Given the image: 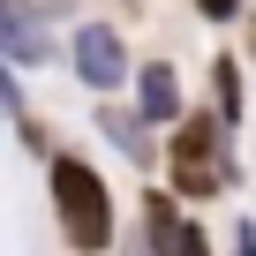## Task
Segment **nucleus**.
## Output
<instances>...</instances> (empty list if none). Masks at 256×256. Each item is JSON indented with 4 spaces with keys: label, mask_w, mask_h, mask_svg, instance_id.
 Here are the masks:
<instances>
[{
    "label": "nucleus",
    "mask_w": 256,
    "mask_h": 256,
    "mask_svg": "<svg viewBox=\"0 0 256 256\" xmlns=\"http://www.w3.org/2000/svg\"><path fill=\"white\" fill-rule=\"evenodd\" d=\"M166 256H211V234H204L196 218H181V234L166 241Z\"/></svg>",
    "instance_id": "6e6552de"
},
{
    "label": "nucleus",
    "mask_w": 256,
    "mask_h": 256,
    "mask_svg": "<svg viewBox=\"0 0 256 256\" xmlns=\"http://www.w3.org/2000/svg\"><path fill=\"white\" fill-rule=\"evenodd\" d=\"M0 120H23V83H16V68H0Z\"/></svg>",
    "instance_id": "1a4fd4ad"
},
{
    "label": "nucleus",
    "mask_w": 256,
    "mask_h": 256,
    "mask_svg": "<svg viewBox=\"0 0 256 256\" xmlns=\"http://www.w3.org/2000/svg\"><path fill=\"white\" fill-rule=\"evenodd\" d=\"M158 174H166V196L174 204H211L241 181L234 166V136L211 120V113H181L174 120V144L158 151Z\"/></svg>",
    "instance_id": "f257e3e1"
},
{
    "label": "nucleus",
    "mask_w": 256,
    "mask_h": 256,
    "mask_svg": "<svg viewBox=\"0 0 256 256\" xmlns=\"http://www.w3.org/2000/svg\"><path fill=\"white\" fill-rule=\"evenodd\" d=\"M241 8H248V0H196V16H204V23H234Z\"/></svg>",
    "instance_id": "9d476101"
},
{
    "label": "nucleus",
    "mask_w": 256,
    "mask_h": 256,
    "mask_svg": "<svg viewBox=\"0 0 256 256\" xmlns=\"http://www.w3.org/2000/svg\"><path fill=\"white\" fill-rule=\"evenodd\" d=\"M234 256H256V226L241 218V234H234Z\"/></svg>",
    "instance_id": "9b49d317"
},
{
    "label": "nucleus",
    "mask_w": 256,
    "mask_h": 256,
    "mask_svg": "<svg viewBox=\"0 0 256 256\" xmlns=\"http://www.w3.org/2000/svg\"><path fill=\"white\" fill-rule=\"evenodd\" d=\"M188 106H181V83H174V68L166 60H144L136 68V120L144 128H174Z\"/></svg>",
    "instance_id": "39448f33"
},
{
    "label": "nucleus",
    "mask_w": 256,
    "mask_h": 256,
    "mask_svg": "<svg viewBox=\"0 0 256 256\" xmlns=\"http://www.w3.org/2000/svg\"><path fill=\"white\" fill-rule=\"evenodd\" d=\"M53 218H60V241L76 256H113L120 241V211H113V188L90 158L76 151H53Z\"/></svg>",
    "instance_id": "f03ea898"
},
{
    "label": "nucleus",
    "mask_w": 256,
    "mask_h": 256,
    "mask_svg": "<svg viewBox=\"0 0 256 256\" xmlns=\"http://www.w3.org/2000/svg\"><path fill=\"white\" fill-rule=\"evenodd\" d=\"M98 136H106V144H113L128 166H144V174L158 166V144H151V128H144L136 113H128V106H106V113H98Z\"/></svg>",
    "instance_id": "423d86ee"
},
{
    "label": "nucleus",
    "mask_w": 256,
    "mask_h": 256,
    "mask_svg": "<svg viewBox=\"0 0 256 256\" xmlns=\"http://www.w3.org/2000/svg\"><path fill=\"white\" fill-rule=\"evenodd\" d=\"M211 120L226 128V136L248 120V90H241V60H234V53H218V60H211Z\"/></svg>",
    "instance_id": "0eeeda50"
},
{
    "label": "nucleus",
    "mask_w": 256,
    "mask_h": 256,
    "mask_svg": "<svg viewBox=\"0 0 256 256\" xmlns=\"http://www.w3.org/2000/svg\"><path fill=\"white\" fill-rule=\"evenodd\" d=\"M68 60H76V76H83L90 90H120V83H128V46H120L113 23H83V30L68 38Z\"/></svg>",
    "instance_id": "7ed1b4c3"
},
{
    "label": "nucleus",
    "mask_w": 256,
    "mask_h": 256,
    "mask_svg": "<svg viewBox=\"0 0 256 256\" xmlns=\"http://www.w3.org/2000/svg\"><path fill=\"white\" fill-rule=\"evenodd\" d=\"M60 46L53 30L30 16V0H0V68H46Z\"/></svg>",
    "instance_id": "20e7f679"
}]
</instances>
